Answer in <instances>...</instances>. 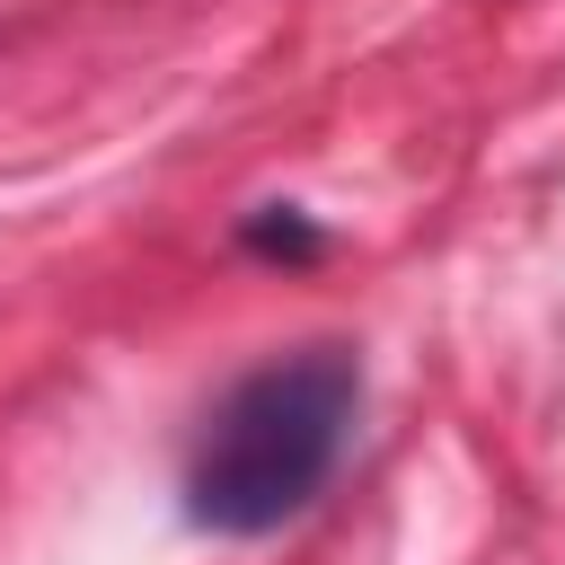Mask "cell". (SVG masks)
I'll return each mask as SVG.
<instances>
[{"mask_svg": "<svg viewBox=\"0 0 565 565\" xmlns=\"http://www.w3.org/2000/svg\"><path fill=\"white\" fill-rule=\"evenodd\" d=\"M362 415V362L344 344H300L256 362L194 433L185 521L212 539H265L318 503Z\"/></svg>", "mask_w": 565, "mask_h": 565, "instance_id": "1", "label": "cell"}, {"mask_svg": "<svg viewBox=\"0 0 565 565\" xmlns=\"http://www.w3.org/2000/svg\"><path fill=\"white\" fill-rule=\"evenodd\" d=\"M247 247H265V256H318V230L291 203H274L265 221H247Z\"/></svg>", "mask_w": 565, "mask_h": 565, "instance_id": "2", "label": "cell"}]
</instances>
